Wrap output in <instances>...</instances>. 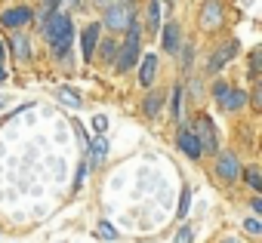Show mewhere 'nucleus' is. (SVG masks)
I'll use <instances>...</instances> for the list:
<instances>
[{"instance_id": "32", "label": "nucleus", "mask_w": 262, "mask_h": 243, "mask_svg": "<svg viewBox=\"0 0 262 243\" xmlns=\"http://www.w3.org/2000/svg\"><path fill=\"white\" fill-rule=\"evenodd\" d=\"M4 77H7V71H4V68H0V80H4Z\"/></svg>"}, {"instance_id": "34", "label": "nucleus", "mask_w": 262, "mask_h": 243, "mask_svg": "<svg viewBox=\"0 0 262 243\" xmlns=\"http://www.w3.org/2000/svg\"><path fill=\"white\" fill-rule=\"evenodd\" d=\"M96 4H111V0H96Z\"/></svg>"}, {"instance_id": "2", "label": "nucleus", "mask_w": 262, "mask_h": 243, "mask_svg": "<svg viewBox=\"0 0 262 243\" xmlns=\"http://www.w3.org/2000/svg\"><path fill=\"white\" fill-rule=\"evenodd\" d=\"M139 40H142V28H139V22L133 19V22H129V28H126L123 53H120V59H117V71H129V68L136 65V59H139Z\"/></svg>"}, {"instance_id": "33", "label": "nucleus", "mask_w": 262, "mask_h": 243, "mask_svg": "<svg viewBox=\"0 0 262 243\" xmlns=\"http://www.w3.org/2000/svg\"><path fill=\"white\" fill-rule=\"evenodd\" d=\"M0 59H4V43H0Z\"/></svg>"}, {"instance_id": "29", "label": "nucleus", "mask_w": 262, "mask_h": 243, "mask_svg": "<svg viewBox=\"0 0 262 243\" xmlns=\"http://www.w3.org/2000/svg\"><path fill=\"white\" fill-rule=\"evenodd\" d=\"M93 127H96L99 133H105V130H108V120H105V117L99 114V117H93Z\"/></svg>"}, {"instance_id": "5", "label": "nucleus", "mask_w": 262, "mask_h": 243, "mask_svg": "<svg viewBox=\"0 0 262 243\" xmlns=\"http://www.w3.org/2000/svg\"><path fill=\"white\" fill-rule=\"evenodd\" d=\"M213 92H216V102L222 105V111H237L247 102V92L244 89H231L225 83H213Z\"/></svg>"}, {"instance_id": "22", "label": "nucleus", "mask_w": 262, "mask_h": 243, "mask_svg": "<svg viewBox=\"0 0 262 243\" xmlns=\"http://www.w3.org/2000/svg\"><path fill=\"white\" fill-rule=\"evenodd\" d=\"M59 95H62V102H68L71 108H80V99L74 95V89H59Z\"/></svg>"}, {"instance_id": "16", "label": "nucleus", "mask_w": 262, "mask_h": 243, "mask_svg": "<svg viewBox=\"0 0 262 243\" xmlns=\"http://www.w3.org/2000/svg\"><path fill=\"white\" fill-rule=\"evenodd\" d=\"M90 151H93V160H102V157L108 154V142L99 136V139H93V142H90Z\"/></svg>"}, {"instance_id": "27", "label": "nucleus", "mask_w": 262, "mask_h": 243, "mask_svg": "<svg viewBox=\"0 0 262 243\" xmlns=\"http://www.w3.org/2000/svg\"><path fill=\"white\" fill-rule=\"evenodd\" d=\"M244 228H247L250 234H259V231H262V222H259V218H247V222H244Z\"/></svg>"}, {"instance_id": "20", "label": "nucleus", "mask_w": 262, "mask_h": 243, "mask_svg": "<svg viewBox=\"0 0 262 243\" xmlns=\"http://www.w3.org/2000/svg\"><path fill=\"white\" fill-rule=\"evenodd\" d=\"M247 182H250V188L262 191V176H259V169H256V166H247Z\"/></svg>"}, {"instance_id": "15", "label": "nucleus", "mask_w": 262, "mask_h": 243, "mask_svg": "<svg viewBox=\"0 0 262 243\" xmlns=\"http://www.w3.org/2000/svg\"><path fill=\"white\" fill-rule=\"evenodd\" d=\"M161 102H164V95H161V92H151V95L145 99V114H148V117H155V114L161 111Z\"/></svg>"}, {"instance_id": "18", "label": "nucleus", "mask_w": 262, "mask_h": 243, "mask_svg": "<svg viewBox=\"0 0 262 243\" xmlns=\"http://www.w3.org/2000/svg\"><path fill=\"white\" fill-rule=\"evenodd\" d=\"M173 120H182V86L173 89Z\"/></svg>"}, {"instance_id": "14", "label": "nucleus", "mask_w": 262, "mask_h": 243, "mask_svg": "<svg viewBox=\"0 0 262 243\" xmlns=\"http://www.w3.org/2000/svg\"><path fill=\"white\" fill-rule=\"evenodd\" d=\"M148 31H161V4L158 0L148 4Z\"/></svg>"}, {"instance_id": "3", "label": "nucleus", "mask_w": 262, "mask_h": 243, "mask_svg": "<svg viewBox=\"0 0 262 243\" xmlns=\"http://www.w3.org/2000/svg\"><path fill=\"white\" fill-rule=\"evenodd\" d=\"M194 139H198V145H201V151H216L219 148V136H216V130H213V120L207 117V114H198V120H194Z\"/></svg>"}, {"instance_id": "31", "label": "nucleus", "mask_w": 262, "mask_h": 243, "mask_svg": "<svg viewBox=\"0 0 262 243\" xmlns=\"http://www.w3.org/2000/svg\"><path fill=\"white\" fill-rule=\"evenodd\" d=\"M222 243H241V240H234V237H225V240H222Z\"/></svg>"}, {"instance_id": "21", "label": "nucleus", "mask_w": 262, "mask_h": 243, "mask_svg": "<svg viewBox=\"0 0 262 243\" xmlns=\"http://www.w3.org/2000/svg\"><path fill=\"white\" fill-rule=\"evenodd\" d=\"M114 56H117V43H114V40H105V43H102V59L111 62Z\"/></svg>"}, {"instance_id": "17", "label": "nucleus", "mask_w": 262, "mask_h": 243, "mask_svg": "<svg viewBox=\"0 0 262 243\" xmlns=\"http://www.w3.org/2000/svg\"><path fill=\"white\" fill-rule=\"evenodd\" d=\"M13 56H16V59H28V56H31L25 37H13Z\"/></svg>"}, {"instance_id": "23", "label": "nucleus", "mask_w": 262, "mask_h": 243, "mask_svg": "<svg viewBox=\"0 0 262 243\" xmlns=\"http://www.w3.org/2000/svg\"><path fill=\"white\" fill-rule=\"evenodd\" d=\"M96 234H99V237H105V240H114V237H117V231H114L108 222H102V225L96 228Z\"/></svg>"}, {"instance_id": "24", "label": "nucleus", "mask_w": 262, "mask_h": 243, "mask_svg": "<svg viewBox=\"0 0 262 243\" xmlns=\"http://www.w3.org/2000/svg\"><path fill=\"white\" fill-rule=\"evenodd\" d=\"M188 206H191V191L185 188V191H182V203H179V218H185V212H188Z\"/></svg>"}, {"instance_id": "30", "label": "nucleus", "mask_w": 262, "mask_h": 243, "mask_svg": "<svg viewBox=\"0 0 262 243\" xmlns=\"http://www.w3.org/2000/svg\"><path fill=\"white\" fill-rule=\"evenodd\" d=\"M191 56H194V53H191V43H188V50H185V53H182V65H185V68H188V65H191Z\"/></svg>"}, {"instance_id": "28", "label": "nucleus", "mask_w": 262, "mask_h": 243, "mask_svg": "<svg viewBox=\"0 0 262 243\" xmlns=\"http://www.w3.org/2000/svg\"><path fill=\"white\" fill-rule=\"evenodd\" d=\"M253 108H256V111L262 108V86H259V83H256V89H253Z\"/></svg>"}, {"instance_id": "11", "label": "nucleus", "mask_w": 262, "mask_h": 243, "mask_svg": "<svg viewBox=\"0 0 262 243\" xmlns=\"http://www.w3.org/2000/svg\"><path fill=\"white\" fill-rule=\"evenodd\" d=\"M80 46H83V59L90 62L93 53H96V46H99V22H90V25L83 28V34H80Z\"/></svg>"}, {"instance_id": "25", "label": "nucleus", "mask_w": 262, "mask_h": 243, "mask_svg": "<svg viewBox=\"0 0 262 243\" xmlns=\"http://www.w3.org/2000/svg\"><path fill=\"white\" fill-rule=\"evenodd\" d=\"M191 240H194L191 228H179V234H176V243H191Z\"/></svg>"}, {"instance_id": "6", "label": "nucleus", "mask_w": 262, "mask_h": 243, "mask_svg": "<svg viewBox=\"0 0 262 243\" xmlns=\"http://www.w3.org/2000/svg\"><path fill=\"white\" fill-rule=\"evenodd\" d=\"M201 28L204 31H216L219 25H222V4L219 0H207V4L201 7Z\"/></svg>"}, {"instance_id": "10", "label": "nucleus", "mask_w": 262, "mask_h": 243, "mask_svg": "<svg viewBox=\"0 0 262 243\" xmlns=\"http://www.w3.org/2000/svg\"><path fill=\"white\" fill-rule=\"evenodd\" d=\"M0 22L16 31V28H22V25L31 22V10H28V7H13V10H7L4 16H0Z\"/></svg>"}, {"instance_id": "26", "label": "nucleus", "mask_w": 262, "mask_h": 243, "mask_svg": "<svg viewBox=\"0 0 262 243\" xmlns=\"http://www.w3.org/2000/svg\"><path fill=\"white\" fill-rule=\"evenodd\" d=\"M56 4H59V0H47V7H43V13H40V22H47V19L56 13Z\"/></svg>"}, {"instance_id": "1", "label": "nucleus", "mask_w": 262, "mask_h": 243, "mask_svg": "<svg viewBox=\"0 0 262 243\" xmlns=\"http://www.w3.org/2000/svg\"><path fill=\"white\" fill-rule=\"evenodd\" d=\"M40 31H43V37L53 43V50H56V56H59V59H62V56H68L71 37H74L71 16H65V13H53V16L40 25Z\"/></svg>"}, {"instance_id": "8", "label": "nucleus", "mask_w": 262, "mask_h": 243, "mask_svg": "<svg viewBox=\"0 0 262 243\" xmlns=\"http://www.w3.org/2000/svg\"><path fill=\"white\" fill-rule=\"evenodd\" d=\"M216 173L225 179V182H234L237 176H241V163H237V157L234 154H219V160H216Z\"/></svg>"}, {"instance_id": "13", "label": "nucleus", "mask_w": 262, "mask_h": 243, "mask_svg": "<svg viewBox=\"0 0 262 243\" xmlns=\"http://www.w3.org/2000/svg\"><path fill=\"white\" fill-rule=\"evenodd\" d=\"M164 50L167 53H176L179 50V25L176 22H167L164 25Z\"/></svg>"}, {"instance_id": "19", "label": "nucleus", "mask_w": 262, "mask_h": 243, "mask_svg": "<svg viewBox=\"0 0 262 243\" xmlns=\"http://www.w3.org/2000/svg\"><path fill=\"white\" fill-rule=\"evenodd\" d=\"M259 62H262V50H253V53H250V77H253V80L259 77Z\"/></svg>"}, {"instance_id": "4", "label": "nucleus", "mask_w": 262, "mask_h": 243, "mask_svg": "<svg viewBox=\"0 0 262 243\" xmlns=\"http://www.w3.org/2000/svg\"><path fill=\"white\" fill-rule=\"evenodd\" d=\"M129 22H133V7H129V0H120V4L108 7V13H105V25H108L111 31H126Z\"/></svg>"}, {"instance_id": "9", "label": "nucleus", "mask_w": 262, "mask_h": 243, "mask_svg": "<svg viewBox=\"0 0 262 243\" xmlns=\"http://www.w3.org/2000/svg\"><path fill=\"white\" fill-rule=\"evenodd\" d=\"M176 145H179V151H182V154H188L191 160H198V157L204 154V151H201V145H198V139H194V133H191V130H185V127L179 130Z\"/></svg>"}, {"instance_id": "12", "label": "nucleus", "mask_w": 262, "mask_h": 243, "mask_svg": "<svg viewBox=\"0 0 262 243\" xmlns=\"http://www.w3.org/2000/svg\"><path fill=\"white\" fill-rule=\"evenodd\" d=\"M155 71H158V59L155 56H145L142 59V68H139V83L142 86H151L155 83Z\"/></svg>"}, {"instance_id": "7", "label": "nucleus", "mask_w": 262, "mask_h": 243, "mask_svg": "<svg viewBox=\"0 0 262 243\" xmlns=\"http://www.w3.org/2000/svg\"><path fill=\"white\" fill-rule=\"evenodd\" d=\"M237 46H241L237 40H228V43H222V46H219V50L210 56V62H207V65H210V71H219L225 62H231V59L237 56Z\"/></svg>"}]
</instances>
